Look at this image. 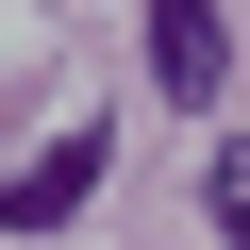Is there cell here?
Wrapping results in <instances>:
<instances>
[{"label": "cell", "instance_id": "6da1fadb", "mask_svg": "<svg viewBox=\"0 0 250 250\" xmlns=\"http://www.w3.org/2000/svg\"><path fill=\"white\" fill-rule=\"evenodd\" d=\"M150 83H167V100H217V83H233L217 0H150Z\"/></svg>", "mask_w": 250, "mask_h": 250}, {"label": "cell", "instance_id": "7a4b0ae2", "mask_svg": "<svg viewBox=\"0 0 250 250\" xmlns=\"http://www.w3.org/2000/svg\"><path fill=\"white\" fill-rule=\"evenodd\" d=\"M117 167V134H67V150H34L17 184H0V217H17V233H50V217H83V184Z\"/></svg>", "mask_w": 250, "mask_h": 250}, {"label": "cell", "instance_id": "3957f363", "mask_svg": "<svg viewBox=\"0 0 250 250\" xmlns=\"http://www.w3.org/2000/svg\"><path fill=\"white\" fill-rule=\"evenodd\" d=\"M200 217H217V233L250 250V150H217V167H200Z\"/></svg>", "mask_w": 250, "mask_h": 250}]
</instances>
